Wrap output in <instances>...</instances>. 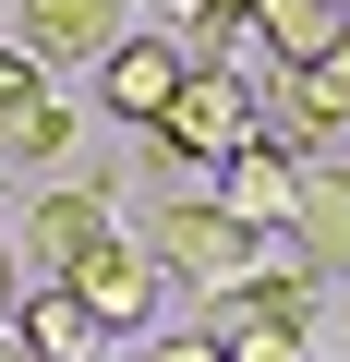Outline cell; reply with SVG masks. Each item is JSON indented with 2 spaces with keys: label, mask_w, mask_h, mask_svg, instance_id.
I'll use <instances>...</instances> for the list:
<instances>
[{
  "label": "cell",
  "mask_w": 350,
  "mask_h": 362,
  "mask_svg": "<svg viewBox=\"0 0 350 362\" xmlns=\"http://www.w3.org/2000/svg\"><path fill=\"white\" fill-rule=\"evenodd\" d=\"M266 145V85L254 73H182V97H169L157 121H145V157H169V169H230V157H254Z\"/></svg>",
  "instance_id": "6da1fadb"
},
{
  "label": "cell",
  "mask_w": 350,
  "mask_h": 362,
  "mask_svg": "<svg viewBox=\"0 0 350 362\" xmlns=\"http://www.w3.org/2000/svg\"><path fill=\"white\" fill-rule=\"evenodd\" d=\"M145 266H157V278H194V290H218V302H254V290H266V266H290V254H278V242H254V230H242V218H218V206H157Z\"/></svg>",
  "instance_id": "7a4b0ae2"
},
{
  "label": "cell",
  "mask_w": 350,
  "mask_h": 362,
  "mask_svg": "<svg viewBox=\"0 0 350 362\" xmlns=\"http://www.w3.org/2000/svg\"><path fill=\"white\" fill-rule=\"evenodd\" d=\"M0 169H25V181L73 169V97H49V73L13 37H0Z\"/></svg>",
  "instance_id": "3957f363"
},
{
  "label": "cell",
  "mask_w": 350,
  "mask_h": 362,
  "mask_svg": "<svg viewBox=\"0 0 350 362\" xmlns=\"http://www.w3.org/2000/svg\"><path fill=\"white\" fill-rule=\"evenodd\" d=\"M13 49L37 61V73H97L109 49H121V0H13Z\"/></svg>",
  "instance_id": "277c9868"
},
{
  "label": "cell",
  "mask_w": 350,
  "mask_h": 362,
  "mask_svg": "<svg viewBox=\"0 0 350 362\" xmlns=\"http://www.w3.org/2000/svg\"><path fill=\"white\" fill-rule=\"evenodd\" d=\"M61 290L85 302V326H97V338H121V326H145V314H157V266H145V242H121V230H109Z\"/></svg>",
  "instance_id": "5b68a950"
},
{
  "label": "cell",
  "mask_w": 350,
  "mask_h": 362,
  "mask_svg": "<svg viewBox=\"0 0 350 362\" xmlns=\"http://www.w3.org/2000/svg\"><path fill=\"white\" fill-rule=\"evenodd\" d=\"M206 206H218V218H242L254 242H278V230H290V206H302V157H290V145H254V157H230Z\"/></svg>",
  "instance_id": "8992f818"
},
{
  "label": "cell",
  "mask_w": 350,
  "mask_h": 362,
  "mask_svg": "<svg viewBox=\"0 0 350 362\" xmlns=\"http://www.w3.org/2000/svg\"><path fill=\"white\" fill-rule=\"evenodd\" d=\"M97 242H109V194H85V181H49V194L25 206V254L49 266V290H61Z\"/></svg>",
  "instance_id": "52a82bcc"
},
{
  "label": "cell",
  "mask_w": 350,
  "mask_h": 362,
  "mask_svg": "<svg viewBox=\"0 0 350 362\" xmlns=\"http://www.w3.org/2000/svg\"><path fill=\"white\" fill-rule=\"evenodd\" d=\"M242 37L266 49V73H314L350 25H338V0H242Z\"/></svg>",
  "instance_id": "ba28073f"
},
{
  "label": "cell",
  "mask_w": 350,
  "mask_h": 362,
  "mask_svg": "<svg viewBox=\"0 0 350 362\" xmlns=\"http://www.w3.org/2000/svg\"><path fill=\"white\" fill-rule=\"evenodd\" d=\"M290 266L302 278H338L350 266V169H326V157H302V206H290Z\"/></svg>",
  "instance_id": "9c48e42d"
},
{
  "label": "cell",
  "mask_w": 350,
  "mask_h": 362,
  "mask_svg": "<svg viewBox=\"0 0 350 362\" xmlns=\"http://www.w3.org/2000/svg\"><path fill=\"white\" fill-rule=\"evenodd\" d=\"M97 97H109V109H121V121L145 133V121H157L169 97H182V61H169V37H121V49L97 61Z\"/></svg>",
  "instance_id": "30bf717a"
},
{
  "label": "cell",
  "mask_w": 350,
  "mask_h": 362,
  "mask_svg": "<svg viewBox=\"0 0 350 362\" xmlns=\"http://www.w3.org/2000/svg\"><path fill=\"white\" fill-rule=\"evenodd\" d=\"M218 362H314V338L302 326H266V314H230L218 326Z\"/></svg>",
  "instance_id": "8fae6325"
},
{
  "label": "cell",
  "mask_w": 350,
  "mask_h": 362,
  "mask_svg": "<svg viewBox=\"0 0 350 362\" xmlns=\"http://www.w3.org/2000/svg\"><path fill=\"white\" fill-rule=\"evenodd\" d=\"M25 302V254H13V230H0V314Z\"/></svg>",
  "instance_id": "7c38bea8"
},
{
  "label": "cell",
  "mask_w": 350,
  "mask_h": 362,
  "mask_svg": "<svg viewBox=\"0 0 350 362\" xmlns=\"http://www.w3.org/2000/svg\"><path fill=\"white\" fill-rule=\"evenodd\" d=\"M145 362H218V338H157Z\"/></svg>",
  "instance_id": "4fadbf2b"
},
{
  "label": "cell",
  "mask_w": 350,
  "mask_h": 362,
  "mask_svg": "<svg viewBox=\"0 0 350 362\" xmlns=\"http://www.w3.org/2000/svg\"><path fill=\"white\" fill-rule=\"evenodd\" d=\"M326 85H338V97H350V37H338V49H326Z\"/></svg>",
  "instance_id": "5bb4252c"
},
{
  "label": "cell",
  "mask_w": 350,
  "mask_h": 362,
  "mask_svg": "<svg viewBox=\"0 0 350 362\" xmlns=\"http://www.w3.org/2000/svg\"><path fill=\"white\" fill-rule=\"evenodd\" d=\"M194 13H218V25H230V37H242V0H194Z\"/></svg>",
  "instance_id": "9a60e30c"
},
{
  "label": "cell",
  "mask_w": 350,
  "mask_h": 362,
  "mask_svg": "<svg viewBox=\"0 0 350 362\" xmlns=\"http://www.w3.org/2000/svg\"><path fill=\"white\" fill-rule=\"evenodd\" d=\"M0 362H25V350H13V338H0Z\"/></svg>",
  "instance_id": "2e32d148"
},
{
  "label": "cell",
  "mask_w": 350,
  "mask_h": 362,
  "mask_svg": "<svg viewBox=\"0 0 350 362\" xmlns=\"http://www.w3.org/2000/svg\"><path fill=\"white\" fill-rule=\"evenodd\" d=\"M338 25H350V0H338Z\"/></svg>",
  "instance_id": "e0dca14e"
}]
</instances>
